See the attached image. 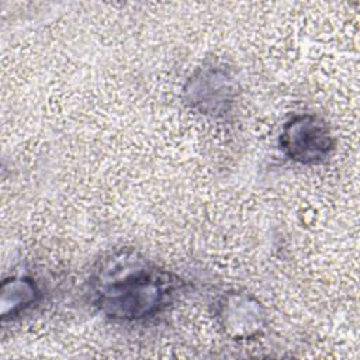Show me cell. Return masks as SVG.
<instances>
[{
    "mask_svg": "<svg viewBox=\"0 0 360 360\" xmlns=\"http://www.w3.org/2000/svg\"><path fill=\"white\" fill-rule=\"evenodd\" d=\"M90 288L94 305L105 316L139 321L172 302L179 278L134 249H118L97 263Z\"/></svg>",
    "mask_w": 360,
    "mask_h": 360,
    "instance_id": "cell-1",
    "label": "cell"
},
{
    "mask_svg": "<svg viewBox=\"0 0 360 360\" xmlns=\"http://www.w3.org/2000/svg\"><path fill=\"white\" fill-rule=\"evenodd\" d=\"M280 149L301 165H315L325 160L335 145L326 122L314 114L291 117L281 128Z\"/></svg>",
    "mask_w": 360,
    "mask_h": 360,
    "instance_id": "cell-2",
    "label": "cell"
},
{
    "mask_svg": "<svg viewBox=\"0 0 360 360\" xmlns=\"http://www.w3.org/2000/svg\"><path fill=\"white\" fill-rule=\"evenodd\" d=\"M184 94L191 108L208 115H222L233 101L235 84L225 69L204 68L190 77Z\"/></svg>",
    "mask_w": 360,
    "mask_h": 360,
    "instance_id": "cell-3",
    "label": "cell"
},
{
    "mask_svg": "<svg viewBox=\"0 0 360 360\" xmlns=\"http://www.w3.org/2000/svg\"><path fill=\"white\" fill-rule=\"evenodd\" d=\"M224 332L233 339H250L266 328V311L260 301L246 292H226L215 309Z\"/></svg>",
    "mask_w": 360,
    "mask_h": 360,
    "instance_id": "cell-4",
    "label": "cell"
},
{
    "mask_svg": "<svg viewBox=\"0 0 360 360\" xmlns=\"http://www.w3.org/2000/svg\"><path fill=\"white\" fill-rule=\"evenodd\" d=\"M1 318H14L37 302L39 290L37 284L25 277H11L1 283L0 291Z\"/></svg>",
    "mask_w": 360,
    "mask_h": 360,
    "instance_id": "cell-5",
    "label": "cell"
}]
</instances>
